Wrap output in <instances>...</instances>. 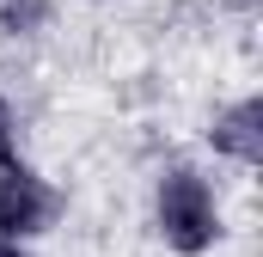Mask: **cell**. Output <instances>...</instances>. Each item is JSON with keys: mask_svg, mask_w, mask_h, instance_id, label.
Returning a JSON list of instances; mask_svg holds the SVG:
<instances>
[{"mask_svg": "<svg viewBox=\"0 0 263 257\" xmlns=\"http://www.w3.org/2000/svg\"><path fill=\"white\" fill-rule=\"evenodd\" d=\"M159 233L178 245V251H208L220 221H214V196L196 172H165L159 178Z\"/></svg>", "mask_w": 263, "mask_h": 257, "instance_id": "1", "label": "cell"}, {"mask_svg": "<svg viewBox=\"0 0 263 257\" xmlns=\"http://www.w3.org/2000/svg\"><path fill=\"white\" fill-rule=\"evenodd\" d=\"M49 214H55V196L43 190L25 166H6V172H0V233H6V239L43 233Z\"/></svg>", "mask_w": 263, "mask_h": 257, "instance_id": "2", "label": "cell"}, {"mask_svg": "<svg viewBox=\"0 0 263 257\" xmlns=\"http://www.w3.org/2000/svg\"><path fill=\"white\" fill-rule=\"evenodd\" d=\"M263 104L257 98H245V104H233L220 123H214V147L220 153H233V159H245V166H257L263 159Z\"/></svg>", "mask_w": 263, "mask_h": 257, "instance_id": "3", "label": "cell"}, {"mask_svg": "<svg viewBox=\"0 0 263 257\" xmlns=\"http://www.w3.org/2000/svg\"><path fill=\"white\" fill-rule=\"evenodd\" d=\"M43 19V0H6V25L12 31H25V25H37Z\"/></svg>", "mask_w": 263, "mask_h": 257, "instance_id": "4", "label": "cell"}, {"mask_svg": "<svg viewBox=\"0 0 263 257\" xmlns=\"http://www.w3.org/2000/svg\"><path fill=\"white\" fill-rule=\"evenodd\" d=\"M0 166H18V153H12V117H6V104H0Z\"/></svg>", "mask_w": 263, "mask_h": 257, "instance_id": "5", "label": "cell"}, {"mask_svg": "<svg viewBox=\"0 0 263 257\" xmlns=\"http://www.w3.org/2000/svg\"><path fill=\"white\" fill-rule=\"evenodd\" d=\"M0 257H25V251H18V245H12V239H6V233H0Z\"/></svg>", "mask_w": 263, "mask_h": 257, "instance_id": "6", "label": "cell"}]
</instances>
